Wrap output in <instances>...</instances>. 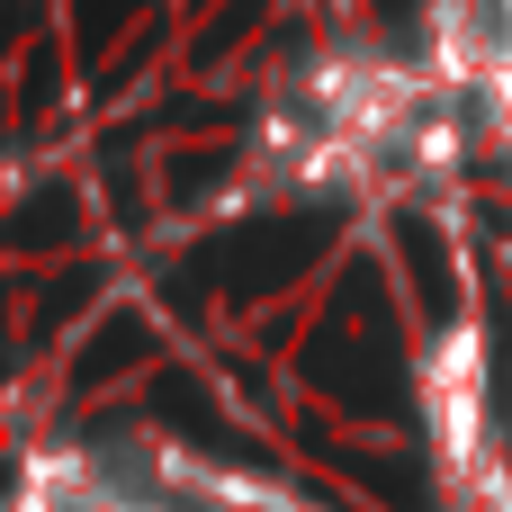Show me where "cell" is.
Masks as SVG:
<instances>
[{
    "mask_svg": "<svg viewBox=\"0 0 512 512\" xmlns=\"http://www.w3.org/2000/svg\"><path fill=\"white\" fill-rule=\"evenodd\" d=\"M459 63L495 99V126L512 135V0H459Z\"/></svg>",
    "mask_w": 512,
    "mask_h": 512,
    "instance_id": "7a4b0ae2",
    "label": "cell"
},
{
    "mask_svg": "<svg viewBox=\"0 0 512 512\" xmlns=\"http://www.w3.org/2000/svg\"><path fill=\"white\" fill-rule=\"evenodd\" d=\"M18 512H162V504H144L135 486H117L90 459H36L18 486Z\"/></svg>",
    "mask_w": 512,
    "mask_h": 512,
    "instance_id": "6da1fadb",
    "label": "cell"
}]
</instances>
